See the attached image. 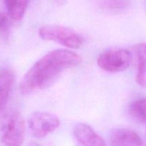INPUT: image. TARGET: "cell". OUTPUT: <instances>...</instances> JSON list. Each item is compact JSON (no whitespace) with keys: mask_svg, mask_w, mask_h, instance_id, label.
I'll return each mask as SVG.
<instances>
[{"mask_svg":"<svg viewBox=\"0 0 146 146\" xmlns=\"http://www.w3.org/2000/svg\"><path fill=\"white\" fill-rule=\"evenodd\" d=\"M82 61L81 56L65 48L55 49L38 59L27 71L19 85L24 96L48 88L64 71L73 68Z\"/></svg>","mask_w":146,"mask_h":146,"instance_id":"1","label":"cell"},{"mask_svg":"<svg viewBox=\"0 0 146 146\" xmlns=\"http://www.w3.org/2000/svg\"><path fill=\"white\" fill-rule=\"evenodd\" d=\"M60 120L56 114L48 111H36L31 114L28 121V128L34 136L43 138L57 130Z\"/></svg>","mask_w":146,"mask_h":146,"instance_id":"5","label":"cell"},{"mask_svg":"<svg viewBox=\"0 0 146 146\" xmlns=\"http://www.w3.org/2000/svg\"><path fill=\"white\" fill-rule=\"evenodd\" d=\"M26 125L19 113L14 112L7 116L1 128V142L5 146H21L24 141Z\"/></svg>","mask_w":146,"mask_h":146,"instance_id":"4","label":"cell"},{"mask_svg":"<svg viewBox=\"0 0 146 146\" xmlns=\"http://www.w3.org/2000/svg\"><path fill=\"white\" fill-rule=\"evenodd\" d=\"M29 146H42V145H40V144L38 143L35 142V141H32V142L30 143Z\"/></svg>","mask_w":146,"mask_h":146,"instance_id":"14","label":"cell"},{"mask_svg":"<svg viewBox=\"0 0 146 146\" xmlns=\"http://www.w3.org/2000/svg\"><path fill=\"white\" fill-rule=\"evenodd\" d=\"M131 0H98V5L103 11L109 14H121L127 11Z\"/></svg>","mask_w":146,"mask_h":146,"instance_id":"11","label":"cell"},{"mask_svg":"<svg viewBox=\"0 0 146 146\" xmlns=\"http://www.w3.org/2000/svg\"><path fill=\"white\" fill-rule=\"evenodd\" d=\"M73 137L76 146H106L104 138L92 127L84 123L74 127Z\"/></svg>","mask_w":146,"mask_h":146,"instance_id":"6","label":"cell"},{"mask_svg":"<svg viewBox=\"0 0 146 146\" xmlns=\"http://www.w3.org/2000/svg\"><path fill=\"white\" fill-rule=\"evenodd\" d=\"M38 34L43 40L56 42L70 49H78L84 42L83 37L76 31L64 26H43Z\"/></svg>","mask_w":146,"mask_h":146,"instance_id":"2","label":"cell"},{"mask_svg":"<svg viewBox=\"0 0 146 146\" xmlns=\"http://www.w3.org/2000/svg\"><path fill=\"white\" fill-rule=\"evenodd\" d=\"M137 58L136 81L140 86L146 88V43L135 47Z\"/></svg>","mask_w":146,"mask_h":146,"instance_id":"9","label":"cell"},{"mask_svg":"<svg viewBox=\"0 0 146 146\" xmlns=\"http://www.w3.org/2000/svg\"><path fill=\"white\" fill-rule=\"evenodd\" d=\"M15 83V74L10 68L0 69V114L6 109Z\"/></svg>","mask_w":146,"mask_h":146,"instance_id":"8","label":"cell"},{"mask_svg":"<svg viewBox=\"0 0 146 146\" xmlns=\"http://www.w3.org/2000/svg\"><path fill=\"white\" fill-rule=\"evenodd\" d=\"M9 26V19L7 14L0 12V32L7 31Z\"/></svg>","mask_w":146,"mask_h":146,"instance_id":"13","label":"cell"},{"mask_svg":"<svg viewBox=\"0 0 146 146\" xmlns=\"http://www.w3.org/2000/svg\"><path fill=\"white\" fill-rule=\"evenodd\" d=\"M129 113L137 122L146 125V97L133 101L129 106Z\"/></svg>","mask_w":146,"mask_h":146,"instance_id":"12","label":"cell"},{"mask_svg":"<svg viewBox=\"0 0 146 146\" xmlns=\"http://www.w3.org/2000/svg\"><path fill=\"white\" fill-rule=\"evenodd\" d=\"M110 143L111 146H145L136 132L125 128L113 129L110 135Z\"/></svg>","mask_w":146,"mask_h":146,"instance_id":"7","label":"cell"},{"mask_svg":"<svg viewBox=\"0 0 146 146\" xmlns=\"http://www.w3.org/2000/svg\"><path fill=\"white\" fill-rule=\"evenodd\" d=\"M131 60L132 56L128 50L121 48H111L98 55L97 65L106 72L119 73L129 67Z\"/></svg>","mask_w":146,"mask_h":146,"instance_id":"3","label":"cell"},{"mask_svg":"<svg viewBox=\"0 0 146 146\" xmlns=\"http://www.w3.org/2000/svg\"><path fill=\"white\" fill-rule=\"evenodd\" d=\"M8 15L14 21H19L24 17L29 0H3Z\"/></svg>","mask_w":146,"mask_h":146,"instance_id":"10","label":"cell"}]
</instances>
